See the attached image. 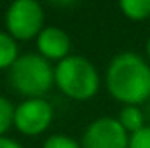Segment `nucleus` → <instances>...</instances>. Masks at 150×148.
Here are the masks:
<instances>
[{"instance_id": "f257e3e1", "label": "nucleus", "mask_w": 150, "mask_h": 148, "mask_svg": "<svg viewBox=\"0 0 150 148\" xmlns=\"http://www.w3.org/2000/svg\"><path fill=\"white\" fill-rule=\"evenodd\" d=\"M107 89L117 101L138 106L150 98V66L136 52H120L107 68Z\"/></svg>"}, {"instance_id": "f03ea898", "label": "nucleus", "mask_w": 150, "mask_h": 148, "mask_svg": "<svg viewBox=\"0 0 150 148\" xmlns=\"http://www.w3.org/2000/svg\"><path fill=\"white\" fill-rule=\"evenodd\" d=\"M54 84L68 98L91 99L100 89V75L94 65L82 56H67L54 68Z\"/></svg>"}, {"instance_id": "7ed1b4c3", "label": "nucleus", "mask_w": 150, "mask_h": 148, "mask_svg": "<svg viewBox=\"0 0 150 148\" xmlns=\"http://www.w3.org/2000/svg\"><path fill=\"white\" fill-rule=\"evenodd\" d=\"M11 87L21 96L42 98L54 84V68L40 54H23L9 68Z\"/></svg>"}, {"instance_id": "20e7f679", "label": "nucleus", "mask_w": 150, "mask_h": 148, "mask_svg": "<svg viewBox=\"0 0 150 148\" xmlns=\"http://www.w3.org/2000/svg\"><path fill=\"white\" fill-rule=\"evenodd\" d=\"M44 11L35 0H16L5 12V28L14 40H30L44 30Z\"/></svg>"}, {"instance_id": "39448f33", "label": "nucleus", "mask_w": 150, "mask_h": 148, "mask_svg": "<svg viewBox=\"0 0 150 148\" xmlns=\"http://www.w3.org/2000/svg\"><path fill=\"white\" fill-rule=\"evenodd\" d=\"M52 106L44 98L25 99L14 110V125L21 134L37 136L44 132L52 122Z\"/></svg>"}, {"instance_id": "423d86ee", "label": "nucleus", "mask_w": 150, "mask_h": 148, "mask_svg": "<svg viewBox=\"0 0 150 148\" xmlns=\"http://www.w3.org/2000/svg\"><path fill=\"white\" fill-rule=\"evenodd\" d=\"M129 134L117 118L101 117L89 124L84 132L82 148H127Z\"/></svg>"}, {"instance_id": "0eeeda50", "label": "nucleus", "mask_w": 150, "mask_h": 148, "mask_svg": "<svg viewBox=\"0 0 150 148\" xmlns=\"http://www.w3.org/2000/svg\"><path fill=\"white\" fill-rule=\"evenodd\" d=\"M37 47L42 58L49 59H65L70 51V37L58 26L44 28L37 37Z\"/></svg>"}, {"instance_id": "6e6552de", "label": "nucleus", "mask_w": 150, "mask_h": 148, "mask_svg": "<svg viewBox=\"0 0 150 148\" xmlns=\"http://www.w3.org/2000/svg\"><path fill=\"white\" fill-rule=\"evenodd\" d=\"M119 124L126 129V132L129 134H134L138 132L140 129L145 127V117H143V111L140 110L138 106H133V105H124V108L119 113Z\"/></svg>"}, {"instance_id": "1a4fd4ad", "label": "nucleus", "mask_w": 150, "mask_h": 148, "mask_svg": "<svg viewBox=\"0 0 150 148\" xmlns=\"http://www.w3.org/2000/svg\"><path fill=\"white\" fill-rule=\"evenodd\" d=\"M119 7L124 16L133 21H142L150 16V0H122Z\"/></svg>"}, {"instance_id": "9d476101", "label": "nucleus", "mask_w": 150, "mask_h": 148, "mask_svg": "<svg viewBox=\"0 0 150 148\" xmlns=\"http://www.w3.org/2000/svg\"><path fill=\"white\" fill-rule=\"evenodd\" d=\"M18 45L9 33L0 32V70L11 68L18 59Z\"/></svg>"}, {"instance_id": "9b49d317", "label": "nucleus", "mask_w": 150, "mask_h": 148, "mask_svg": "<svg viewBox=\"0 0 150 148\" xmlns=\"http://www.w3.org/2000/svg\"><path fill=\"white\" fill-rule=\"evenodd\" d=\"M14 106L7 98L0 96V136L14 124Z\"/></svg>"}, {"instance_id": "f8f14e48", "label": "nucleus", "mask_w": 150, "mask_h": 148, "mask_svg": "<svg viewBox=\"0 0 150 148\" xmlns=\"http://www.w3.org/2000/svg\"><path fill=\"white\" fill-rule=\"evenodd\" d=\"M44 148H82V145H79L74 138L65 136V134H54L51 138L45 140Z\"/></svg>"}, {"instance_id": "ddd939ff", "label": "nucleus", "mask_w": 150, "mask_h": 148, "mask_svg": "<svg viewBox=\"0 0 150 148\" xmlns=\"http://www.w3.org/2000/svg\"><path fill=\"white\" fill-rule=\"evenodd\" d=\"M127 148H150V125H145L138 132L131 134Z\"/></svg>"}, {"instance_id": "4468645a", "label": "nucleus", "mask_w": 150, "mask_h": 148, "mask_svg": "<svg viewBox=\"0 0 150 148\" xmlns=\"http://www.w3.org/2000/svg\"><path fill=\"white\" fill-rule=\"evenodd\" d=\"M0 148H23V147L19 143H16L14 140H11V138L0 136Z\"/></svg>"}, {"instance_id": "2eb2a0df", "label": "nucleus", "mask_w": 150, "mask_h": 148, "mask_svg": "<svg viewBox=\"0 0 150 148\" xmlns=\"http://www.w3.org/2000/svg\"><path fill=\"white\" fill-rule=\"evenodd\" d=\"M147 54H149V58H150V37H149V42H147Z\"/></svg>"}]
</instances>
